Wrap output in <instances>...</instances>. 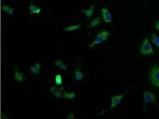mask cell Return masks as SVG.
Returning a JSON list of instances; mask_svg holds the SVG:
<instances>
[{
    "instance_id": "9a60e30c",
    "label": "cell",
    "mask_w": 159,
    "mask_h": 119,
    "mask_svg": "<svg viewBox=\"0 0 159 119\" xmlns=\"http://www.w3.org/2000/svg\"><path fill=\"white\" fill-rule=\"evenodd\" d=\"M151 37L153 42L154 45L159 48V37L157 36L156 34L153 33L152 34Z\"/></svg>"
},
{
    "instance_id": "44dd1931",
    "label": "cell",
    "mask_w": 159,
    "mask_h": 119,
    "mask_svg": "<svg viewBox=\"0 0 159 119\" xmlns=\"http://www.w3.org/2000/svg\"><path fill=\"white\" fill-rule=\"evenodd\" d=\"M155 29L157 30H159V21H157L155 25Z\"/></svg>"
},
{
    "instance_id": "7a4b0ae2",
    "label": "cell",
    "mask_w": 159,
    "mask_h": 119,
    "mask_svg": "<svg viewBox=\"0 0 159 119\" xmlns=\"http://www.w3.org/2000/svg\"><path fill=\"white\" fill-rule=\"evenodd\" d=\"M110 34L107 31H103L98 33L96 37L95 38L94 41L92 43L89 45V48H92L97 44L100 43L108 38Z\"/></svg>"
},
{
    "instance_id": "5b68a950",
    "label": "cell",
    "mask_w": 159,
    "mask_h": 119,
    "mask_svg": "<svg viewBox=\"0 0 159 119\" xmlns=\"http://www.w3.org/2000/svg\"><path fill=\"white\" fill-rule=\"evenodd\" d=\"M101 12L103 20L107 23H110L112 21V14L109 11L108 8H103L101 9Z\"/></svg>"
},
{
    "instance_id": "6da1fadb",
    "label": "cell",
    "mask_w": 159,
    "mask_h": 119,
    "mask_svg": "<svg viewBox=\"0 0 159 119\" xmlns=\"http://www.w3.org/2000/svg\"><path fill=\"white\" fill-rule=\"evenodd\" d=\"M149 78L153 85L159 88V66L153 67L150 72Z\"/></svg>"
},
{
    "instance_id": "e0dca14e",
    "label": "cell",
    "mask_w": 159,
    "mask_h": 119,
    "mask_svg": "<svg viewBox=\"0 0 159 119\" xmlns=\"http://www.w3.org/2000/svg\"><path fill=\"white\" fill-rule=\"evenodd\" d=\"M81 26V25L79 24L77 25H74V26H71L68 27L65 29V30L66 31H74V30H77L79 29L80 27Z\"/></svg>"
},
{
    "instance_id": "5bb4252c",
    "label": "cell",
    "mask_w": 159,
    "mask_h": 119,
    "mask_svg": "<svg viewBox=\"0 0 159 119\" xmlns=\"http://www.w3.org/2000/svg\"><path fill=\"white\" fill-rule=\"evenodd\" d=\"M76 95L75 93H66V92H64L62 95V97L63 98H68V99H73V98H74L75 97Z\"/></svg>"
},
{
    "instance_id": "8fae6325",
    "label": "cell",
    "mask_w": 159,
    "mask_h": 119,
    "mask_svg": "<svg viewBox=\"0 0 159 119\" xmlns=\"http://www.w3.org/2000/svg\"><path fill=\"white\" fill-rule=\"evenodd\" d=\"M41 65L39 63H37L36 65L32 66L30 68V71L31 72L35 73L38 75L39 71L41 68Z\"/></svg>"
},
{
    "instance_id": "ba28073f",
    "label": "cell",
    "mask_w": 159,
    "mask_h": 119,
    "mask_svg": "<svg viewBox=\"0 0 159 119\" xmlns=\"http://www.w3.org/2000/svg\"><path fill=\"white\" fill-rule=\"evenodd\" d=\"M94 5H92L90 7V8L88 10H81V12L82 13L85 14L86 16L87 17L91 18L93 14H94Z\"/></svg>"
},
{
    "instance_id": "ac0fdd59",
    "label": "cell",
    "mask_w": 159,
    "mask_h": 119,
    "mask_svg": "<svg viewBox=\"0 0 159 119\" xmlns=\"http://www.w3.org/2000/svg\"><path fill=\"white\" fill-rule=\"evenodd\" d=\"M75 78L79 81H82L83 78V74L79 70H77L75 72Z\"/></svg>"
},
{
    "instance_id": "2e32d148",
    "label": "cell",
    "mask_w": 159,
    "mask_h": 119,
    "mask_svg": "<svg viewBox=\"0 0 159 119\" xmlns=\"http://www.w3.org/2000/svg\"><path fill=\"white\" fill-rule=\"evenodd\" d=\"M2 8L4 11L11 15H12L14 11L16 10L15 9L11 8L8 7L7 6H3L2 7Z\"/></svg>"
},
{
    "instance_id": "9c48e42d",
    "label": "cell",
    "mask_w": 159,
    "mask_h": 119,
    "mask_svg": "<svg viewBox=\"0 0 159 119\" xmlns=\"http://www.w3.org/2000/svg\"><path fill=\"white\" fill-rule=\"evenodd\" d=\"M31 14H38L41 12V8L37 7L33 4L31 3L29 7Z\"/></svg>"
},
{
    "instance_id": "4fadbf2b",
    "label": "cell",
    "mask_w": 159,
    "mask_h": 119,
    "mask_svg": "<svg viewBox=\"0 0 159 119\" xmlns=\"http://www.w3.org/2000/svg\"><path fill=\"white\" fill-rule=\"evenodd\" d=\"M55 66L59 67L63 70H65L67 69V66L63 63L60 60H58L54 63Z\"/></svg>"
},
{
    "instance_id": "7c38bea8",
    "label": "cell",
    "mask_w": 159,
    "mask_h": 119,
    "mask_svg": "<svg viewBox=\"0 0 159 119\" xmlns=\"http://www.w3.org/2000/svg\"><path fill=\"white\" fill-rule=\"evenodd\" d=\"M101 18L100 16H98V17L92 20L89 27H94L98 26L99 24L101 23Z\"/></svg>"
},
{
    "instance_id": "d6986e66",
    "label": "cell",
    "mask_w": 159,
    "mask_h": 119,
    "mask_svg": "<svg viewBox=\"0 0 159 119\" xmlns=\"http://www.w3.org/2000/svg\"><path fill=\"white\" fill-rule=\"evenodd\" d=\"M55 81L56 84L59 85L62 84L63 82V79L61 75L59 74L57 75L55 77Z\"/></svg>"
},
{
    "instance_id": "277c9868",
    "label": "cell",
    "mask_w": 159,
    "mask_h": 119,
    "mask_svg": "<svg viewBox=\"0 0 159 119\" xmlns=\"http://www.w3.org/2000/svg\"><path fill=\"white\" fill-rule=\"evenodd\" d=\"M126 93V92L123 94L115 96L114 97H112V104H111L110 106L111 109H112L113 108L120 104L122 98H123Z\"/></svg>"
},
{
    "instance_id": "3957f363",
    "label": "cell",
    "mask_w": 159,
    "mask_h": 119,
    "mask_svg": "<svg viewBox=\"0 0 159 119\" xmlns=\"http://www.w3.org/2000/svg\"><path fill=\"white\" fill-rule=\"evenodd\" d=\"M139 52L142 54H149L154 53L152 45L149 42L148 39L147 38L144 40L142 45L140 47Z\"/></svg>"
},
{
    "instance_id": "ffe728a7",
    "label": "cell",
    "mask_w": 159,
    "mask_h": 119,
    "mask_svg": "<svg viewBox=\"0 0 159 119\" xmlns=\"http://www.w3.org/2000/svg\"><path fill=\"white\" fill-rule=\"evenodd\" d=\"M68 119H75L74 114L72 113L70 114L68 116Z\"/></svg>"
},
{
    "instance_id": "52a82bcc",
    "label": "cell",
    "mask_w": 159,
    "mask_h": 119,
    "mask_svg": "<svg viewBox=\"0 0 159 119\" xmlns=\"http://www.w3.org/2000/svg\"><path fill=\"white\" fill-rule=\"evenodd\" d=\"M65 87V86H63L60 88L53 86L50 88V92L51 93L55 95L57 98H59L61 95L62 92L63 90Z\"/></svg>"
},
{
    "instance_id": "30bf717a",
    "label": "cell",
    "mask_w": 159,
    "mask_h": 119,
    "mask_svg": "<svg viewBox=\"0 0 159 119\" xmlns=\"http://www.w3.org/2000/svg\"><path fill=\"white\" fill-rule=\"evenodd\" d=\"M15 78L16 80L20 82H22L23 79V73L19 72L17 66L15 68Z\"/></svg>"
},
{
    "instance_id": "8992f818",
    "label": "cell",
    "mask_w": 159,
    "mask_h": 119,
    "mask_svg": "<svg viewBox=\"0 0 159 119\" xmlns=\"http://www.w3.org/2000/svg\"><path fill=\"white\" fill-rule=\"evenodd\" d=\"M143 98L145 104L148 102H154L156 101L154 95L150 92H145L143 95Z\"/></svg>"
},
{
    "instance_id": "7402d4cb",
    "label": "cell",
    "mask_w": 159,
    "mask_h": 119,
    "mask_svg": "<svg viewBox=\"0 0 159 119\" xmlns=\"http://www.w3.org/2000/svg\"><path fill=\"white\" fill-rule=\"evenodd\" d=\"M144 1H146V0H144Z\"/></svg>"
}]
</instances>
